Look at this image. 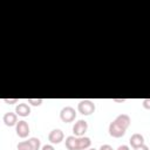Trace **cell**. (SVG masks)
Wrapping results in <instances>:
<instances>
[{
	"label": "cell",
	"mask_w": 150,
	"mask_h": 150,
	"mask_svg": "<svg viewBox=\"0 0 150 150\" xmlns=\"http://www.w3.org/2000/svg\"><path fill=\"white\" fill-rule=\"evenodd\" d=\"M2 121H4V123L7 127L16 125V123H18V115H16V112H12V111L5 112V115L2 116Z\"/></svg>",
	"instance_id": "52a82bcc"
},
{
	"label": "cell",
	"mask_w": 150,
	"mask_h": 150,
	"mask_svg": "<svg viewBox=\"0 0 150 150\" xmlns=\"http://www.w3.org/2000/svg\"><path fill=\"white\" fill-rule=\"evenodd\" d=\"M28 142L30 143V145H32L33 150H40L41 142H40V139H39V138H36V137H30V138H28Z\"/></svg>",
	"instance_id": "5bb4252c"
},
{
	"label": "cell",
	"mask_w": 150,
	"mask_h": 150,
	"mask_svg": "<svg viewBox=\"0 0 150 150\" xmlns=\"http://www.w3.org/2000/svg\"><path fill=\"white\" fill-rule=\"evenodd\" d=\"M27 102H28L29 104L34 105V107H39V105H41V104H42L43 100H42V98H28V100H27Z\"/></svg>",
	"instance_id": "9a60e30c"
},
{
	"label": "cell",
	"mask_w": 150,
	"mask_h": 150,
	"mask_svg": "<svg viewBox=\"0 0 150 150\" xmlns=\"http://www.w3.org/2000/svg\"><path fill=\"white\" fill-rule=\"evenodd\" d=\"M16 148H18V150H33V148H32L30 143L28 142V139H27V141H21V142H19L18 145H16Z\"/></svg>",
	"instance_id": "4fadbf2b"
},
{
	"label": "cell",
	"mask_w": 150,
	"mask_h": 150,
	"mask_svg": "<svg viewBox=\"0 0 150 150\" xmlns=\"http://www.w3.org/2000/svg\"><path fill=\"white\" fill-rule=\"evenodd\" d=\"M116 150H130V148H129L128 145H124V144H123V145H120Z\"/></svg>",
	"instance_id": "ffe728a7"
},
{
	"label": "cell",
	"mask_w": 150,
	"mask_h": 150,
	"mask_svg": "<svg viewBox=\"0 0 150 150\" xmlns=\"http://www.w3.org/2000/svg\"><path fill=\"white\" fill-rule=\"evenodd\" d=\"M87 130H88V123L84 120H80V121L75 122V124L73 125L74 136H77V137L84 136V134H86Z\"/></svg>",
	"instance_id": "277c9868"
},
{
	"label": "cell",
	"mask_w": 150,
	"mask_h": 150,
	"mask_svg": "<svg viewBox=\"0 0 150 150\" xmlns=\"http://www.w3.org/2000/svg\"><path fill=\"white\" fill-rule=\"evenodd\" d=\"M63 138H64V134L61 129H53L48 135V141L52 144H59L63 141Z\"/></svg>",
	"instance_id": "8992f818"
},
{
	"label": "cell",
	"mask_w": 150,
	"mask_h": 150,
	"mask_svg": "<svg viewBox=\"0 0 150 150\" xmlns=\"http://www.w3.org/2000/svg\"><path fill=\"white\" fill-rule=\"evenodd\" d=\"M87 150H96V149H94V148H89V149H87Z\"/></svg>",
	"instance_id": "603a6c76"
},
{
	"label": "cell",
	"mask_w": 150,
	"mask_h": 150,
	"mask_svg": "<svg viewBox=\"0 0 150 150\" xmlns=\"http://www.w3.org/2000/svg\"><path fill=\"white\" fill-rule=\"evenodd\" d=\"M79 139V150H87L89 149L90 144H91V141L89 137L87 136H81V137H77Z\"/></svg>",
	"instance_id": "7c38bea8"
},
{
	"label": "cell",
	"mask_w": 150,
	"mask_h": 150,
	"mask_svg": "<svg viewBox=\"0 0 150 150\" xmlns=\"http://www.w3.org/2000/svg\"><path fill=\"white\" fill-rule=\"evenodd\" d=\"M114 101H115V102H124L125 100H124V98H114Z\"/></svg>",
	"instance_id": "7402d4cb"
},
{
	"label": "cell",
	"mask_w": 150,
	"mask_h": 150,
	"mask_svg": "<svg viewBox=\"0 0 150 150\" xmlns=\"http://www.w3.org/2000/svg\"><path fill=\"white\" fill-rule=\"evenodd\" d=\"M15 112L21 117H27L30 114V107L27 103H19L15 107Z\"/></svg>",
	"instance_id": "30bf717a"
},
{
	"label": "cell",
	"mask_w": 150,
	"mask_h": 150,
	"mask_svg": "<svg viewBox=\"0 0 150 150\" xmlns=\"http://www.w3.org/2000/svg\"><path fill=\"white\" fill-rule=\"evenodd\" d=\"M98 150H114V149H112L111 145H109V144H103V145L100 146Z\"/></svg>",
	"instance_id": "ac0fdd59"
},
{
	"label": "cell",
	"mask_w": 150,
	"mask_h": 150,
	"mask_svg": "<svg viewBox=\"0 0 150 150\" xmlns=\"http://www.w3.org/2000/svg\"><path fill=\"white\" fill-rule=\"evenodd\" d=\"M41 150H55V148L52 145V144H46V145H43L42 146V149Z\"/></svg>",
	"instance_id": "d6986e66"
},
{
	"label": "cell",
	"mask_w": 150,
	"mask_h": 150,
	"mask_svg": "<svg viewBox=\"0 0 150 150\" xmlns=\"http://www.w3.org/2000/svg\"><path fill=\"white\" fill-rule=\"evenodd\" d=\"M129 143H130V145H131L134 149L139 148V146L144 145V137H143V135H141V134H138V132L132 134L131 137H130V139H129Z\"/></svg>",
	"instance_id": "ba28073f"
},
{
	"label": "cell",
	"mask_w": 150,
	"mask_h": 150,
	"mask_svg": "<svg viewBox=\"0 0 150 150\" xmlns=\"http://www.w3.org/2000/svg\"><path fill=\"white\" fill-rule=\"evenodd\" d=\"M2 101L7 104H13V103H18L19 98H2Z\"/></svg>",
	"instance_id": "2e32d148"
},
{
	"label": "cell",
	"mask_w": 150,
	"mask_h": 150,
	"mask_svg": "<svg viewBox=\"0 0 150 150\" xmlns=\"http://www.w3.org/2000/svg\"><path fill=\"white\" fill-rule=\"evenodd\" d=\"M114 121H115L117 124H120L122 128H124L125 130L129 128V125H130V123H131V118H130V116L127 115V114H121V115H118Z\"/></svg>",
	"instance_id": "9c48e42d"
},
{
	"label": "cell",
	"mask_w": 150,
	"mask_h": 150,
	"mask_svg": "<svg viewBox=\"0 0 150 150\" xmlns=\"http://www.w3.org/2000/svg\"><path fill=\"white\" fill-rule=\"evenodd\" d=\"M108 131H109V135H110L111 137L121 138V137L124 136V134H125L127 130H125L124 128H122L120 124H117L115 121H112V122L109 124V129H108Z\"/></svg>",
	"instance_id": "3957f363"
},
{
	"label": "cell",
	"mask_w": 150,
	"mask_h": 150,
	"mask_svg": "<svg viewBox=\"0 0 150 150\" xmlns=\"http://www.w3.org/2000/svg\"><path fill=\"white\" fill-rule=\"evenodd\" d=\"M134 150H149V148L144 144V145H142V146H139V148H136V149H134Z\"/></svg>",
	"instance_id": "44dd1931"
},
{
	"label": "cell",
	"mask_w": 150,
	"mask_h": 150,
	"mask_svg": "<svg viewBox=\"0 0 150 150\" xmlns=\"http://www.w3.org/2000/svg\"><path fill=\"white\" fill-rule=\"evenodd\" d=\"M96 107L95 103L91 100H81L77 104V110L80 114L84 115V116H89L95 111Z\"/></svg>",
	"instance_id": "6da1fadb"
},
{
	"label": "cell",
	"mask_w": 150,
	"mask_h": 150,
	"mask_svg": "<svg viewBox=\"0 0 150 150\" xmlns=\"http://www.w3.org/2000/svg\"><path fill=\"white\" fill-rule=\"evenodd\" d=\"M60 118L64 123L73 122L76 118V111H75V109L73 107H70V105H67V107L62 108L61 111H60Z\"/></svg>",
	"instance_id": "7a4b0ae2"
},
{
	"label": "cell",
	"mask_w": 150,
	"mask_h": 150,
	"mask_svg": "<svg viewBox=\"0 0 150 150\" xmlns=\"http://www.w3.org/2000/svg\"><path fill=\"white\" fill-rule=\"evenodd\" d=\"M142 104H143V108H144V109L150 110V98H144V100L142 101Z\"/></svg>",
	"instance_id": "e0dca14e"
},
{
	"label": "cell",
	"mask_w": 150,
	"mask_h": 150,
	"mask_svg": "<svg viewBox=\"0 0 150 150\" xmlns=\"http://www.w3.org/2000/svg\"><path fill=\"white\" fill-rule=\"evenodd\" d=\"M66 148L68 150H79V139L76 136H68L66 137Z\"/></svg>",
	"instance_id": "8fae6325"
},
{
	"label": "cell",
	"mask_w": 150,
	"mask_h": 150,
	"mask_svg": "<svg viewBox=\"0 0 150 150\" xmlns=\"http://www.w3.org/2000/svg\"><path fill=\"white\" fill-rule=\"evenodd\" d=\"M15 131H16V135L20 137V138H26L28 136V134L30 132L29 131V125L26 121H19L15 125Z\"/></svg>",
	"instance_id": "5b68a950"
}]
</instances>
